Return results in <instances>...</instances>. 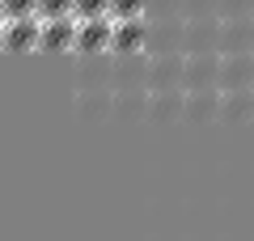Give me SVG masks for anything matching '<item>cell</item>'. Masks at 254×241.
<instances>
[{"label":"cell","mask_w":254,"mask_h":241,"mask_svg":"<svg viewBox=\"0 0 254 241\" xmlns=\"http://www.w3.org/2000/svg\"><path fill=\"white\" fill-rule=\"evenodd\" d=\"M110 89H148V51H110Z\"/></svg>","instance_id":"cell-1"},{"label":"cell","mask_w":254,"mask_h":241,"mask_svg":"<svg viewBox=\"0 0 254 241\" xmlns=\"http://www.w3.org/2000/svg\"><path fill=\"white\" fill-rule=\"evenodd\" d=\"M115 43V17H76V51L72 55H106Z\"/></svg>","instance_id":"cell-2"},{"label":"cell","mask_w":254,"mask_h":241,"mask_svg":"<svg viewBox=\"0 0 254 241\" xmlns=\"http://www.w3.org/2000/svg\"><path fill=\"white\" fill-rule=\"evenodd\" d=\"M182 89H220V51H195V55H187Z\"/></svg>","instance_id":"cell-3"},{"label":"cell","mask_w":254,"mask_h":241,"mask_svg":"<svg viewBox=\"0 0 254 241\" xmlns=\"http://www.w3.org/2000/svg\"><path fill=\"white\" fill-rule=\"evenodd\" d=\"M38 30H43V17H4L0 43H4V51H13V55L38 51Z\"/></svg>","instance_id":"cell-4"},{"label":"cell","mask_w":254,"mask_h":241,"mask_svg":"<svg viewBox=\"0 0 254 241\" xmlns=\"http://www.w3.org/2000/svg\"><path fill=\"white\" fill-rule=\"evenodd\" d=\"M182 72H187V51L148 55V89H182Z\"/></svg>","instance_id":"cell-5"},{"label":"cell","mask_w":254,"mask_h":241,"mask_svg":"<svg viewBox=\"0 0 254 241\" xmlns=\"http://www.w3.org/2000/svg\"><path fill=\"white\" fill-rule=\"evenodd\" d=\"M182 51H220V13L212 17H187V30H182Z\"/></svg>","instance_id":"cell-6"},{"label":"cell","mask_w":254,"mask_h":241,"mask_svg":"<svg viewBox=\"0 0 254 241\" xmlns=\"http://www.w3.org/2000/svg\"><path fill=\"white\" fill-rule=\"evenodd\" d=\"M38 51H47V55L76 51V17H43V30H38Z\"/></svg>","instance_id":"cell-7"},{"label":"cell","mask_w":254,"mask_h":241,"mask_svg":"<svg viewBox=\"0 0 254 241\" xmlns=\"http://www.w3.org/2000/svg\"><path fill=\"white\" fill-rule=\"evenodd\" d=\"M115 110V89H72V115L81 123H102Z\"/></svg>","instance_id":"cell-8"},{"label":"cell","mask_w":254,"mask_h":241,"mask_svg":"<svg viewBox=\"0 0 254 241\" xmlns=\"http://www.w3.org/2000/svg\"><path fill=\"white\" fill-rule=\"evenodd\" d=\"M212 119H220V89H187V98H182V123H212Z\"/></svg>","instance_id":"cell-9"},{"label":"cell","mask_w":254,"mask_h":241,"mask_svg":"<svg viewBox=\"0 0 254 241\" xmlns=\"http://www.w3.org/2000/svg\"><path fill=\"white\" fill-rule=\"evenodd\" d=\"M220 89H254V51L220 55Z\"/></svg>","instance_id":"cell-10"},{"label":"cell","mask_w":254,"mask_h":241,"mask_svg":"<svg viewBox=\"0 0 254 241\" xmlns=\"http://www.w3.org/2000/svg\"><path fill=\"white\" fill-rule=\"evenodd\" d=\"M182 30H187V17H161L148 21V55H165V51H182Z\"/></svg>","instance_id":"cell-11"},{"label":"cell","mask_w":254,"mask_h":241,"mask_svg":"<svg viewBox=\"0 0 254 241\" xmlns=\"http://www.w3.org/2000/svg\"><path fill=\"white\" fill-rule=\"evenodd\" d=\"M148 47V17H115V43L110 51L115 55H131Z\"/></svg>","instance_id":"cell-12"},{"label":"cell","mask_w":254,"mask_h":241,"mask_svg":"<svg viewBox=\"0 0 254 241\" xmlns=\"http://www.w3.org/2000/svg\"><path fill=\"white\" fill-rule=\"evenodd\" d=\"M182 98H187V89H148V123H157V127L178 123Z\"/></svg>","instance_id":"cell-13"},{"label":"cell","mask_w":254,"mask_h":241,"mask_svg":"<svg viewBox=\"0 0 254 241\" xmlns=\"http://www.w3.org/2000/svg\"><path fill=\"white\" fill-rule=\"evenodd\" d=\"M254 51V13L250 17H220V55Z\"/></svg>","instance_id":"cell-14"},{"label":"cell","mask_w":254,"mask_h":241,"mask_svg":"<svg viewBox=\"0 0 254 241\" xmlns=\"http://www.w3.org/2000/svg\"><path fill=\"white\" fill-rule=\"evenodd\" d=\"M246 119H254V89H220V119L216 123H246Z\"/></svg>","instance_id":"cell-15"},{"label":"cell","mask_w":254,"mask_h":241,"mask_svg":"<svg viewBox=\"0 0 254 241\" xmlns=\"http://www.w3.org/2000/svg\"><path fill=\"white\" fill-rule=\"evenodd\" d=\"M110 119H119V123L148 119V89H115V110H110Z\"/></svg>","instance_id":"cell-16"},{"label":"cell","mask_w":254,"mask_h":241,"mask_svg":"<svg viewBox=\"0 0 254 241\" xmlns=\"http://www.w3.org/2000/svg\"><path fill=\"white\" fill-rule=\"evenodd\" d=\"M38 17H76V0H38Z\"/></svg>","instance_id":"cell-17"},{"label":"cell","mask_w":254,"mask_h":241,"mask_svg":"<svg viewBox=\"0 0 254 241\" xmlns=\"http://www.w3.org/2000/svg\"><path fill=\"white\" fill-rule=\"evenodd\" d=\"M161 17H187L182 0H148V21H161Z\"/></svg>","instance_id":"cell-18"},{"label":"cell","mask_w":254,"mask_h":241,"mask_svg":"<svg viewBox=\"0 0 254 241\" xmlns=\"http://www.w3.org/2000/svg\"><path fill=\"white\" fill-rule=\"evenodd\" d=\"M115 0H76V17H115Z\"/></svg>","instance_id":"cell-19"},{"label":"cell","mask_w":254,"mask_h":241,"mask_svg":"<svg viewBox=\"0 0 254 241\" xmlns=\"http://www.w3.org/2000/svg\"><path fill=\"white\" fill-rule=\"evenodd\" d=\"M4 17H38V0H0Z\"/></svg>","instance_id":"cell-20"},{"label":"cell","mask_w":254,"mask_h":241,"mask_svg":"<svg viewBox=\"0 0 254 241\" xmlns=\"http://www.w3.org/2000/svg\"><path fill=\"white\" fill-rule=\"evenodd\" d=\"M182 13L187 17H212V13H220V0H182Z\"/></svg>","instance_id":"cell-21"},{"label":"cell","mask_w":254,"mask_h":241,"mask_svg":"<svg viewBox=\"0 0 254 241\" xmlns=\"http://www.w3.org/2000/svg\"><path fill=\"white\" fill-rule=\"evenodd\" d=\"M115 17H148V0H115Z\"/></svg>","instance_id":"cell-22"},{"label":"cell","mask_w":254,"mask_h":241,"mask_svg":"<svg viewBox=\"0 0 254 241\" xmlns=\"http://www.w3.org/2000/svg\"><path fill=\"white\" fill-rule=\"evenodd\" d=\"M254 0H220V17H250Z\"/></svg>","instance_id":"cell-23"}]
</instances>
